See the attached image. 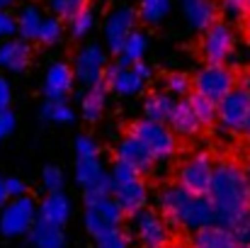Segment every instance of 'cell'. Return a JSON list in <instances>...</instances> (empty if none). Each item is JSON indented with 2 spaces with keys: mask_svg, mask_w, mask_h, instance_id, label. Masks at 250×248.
<instances>
[{
  "mask_svg": "<svg viewBox=\"0 0 250 248\" xmlns=\"http://www.w3.org/2000/svg\"><path fill=\"white\" fill-rule=\"evenodd\" d=\"M209 200L221 214V226H231L233 219L250 207V182L246 168L231 158H221L214 165Z\"/></svg>",
  "mask_w": 250,
  "mask_h": 248,
  "instance_id": "1",
  "label": "cell"
},
{
  "mask_svg": "<svg viewBox=\"0 0 250 248\" xmlns=\"http://www.w3.org/2000/svg\"><path fill=\"white\" fill-rule=\"evenodd\" d=\"M129 134L136 136V139L148 149V154L153 156L156 163H167V161L175 156V151H177V139H175L172 129L166 127V122L144 119V122L131 124Z\"/></svg>",
  "mask_w": 250,
  "mask_h": 248,
  "instance_id": "2",
  "label": "cell"
},
{
  "mask_svg": "<svg viewBox=\"0 0 250 248\" xmlns=\"http://www.w3.org/2000/svg\"><path fill=\"white\" fill-rule=\"evenodd\" d=\"M192 88L197 95H204L214 102H221L236 85V73L226 66V64H207L194 78Z\"/></svg>",
  "mask_w": 250,
  "mask_h": 248,
  "instance_id": "3",
  "label": "cell"
},
{
  "mask_svg": "<svg viewBox=\"0 0 250 248\" xmlns=\"http://www.w3.org/2000/svg\"><path fill=\"white\" fill-rule=\"evenodd\" d=\"M250 117V92L238 85L219 102V124L229 134H243Z\"/></svg>",
  "mask_w": 250,
  "mask_h": 248,
  "instance_id": "4",
  "label": "cell"
},
{
  "mask_svg": "<svg viewBox=\"0 0 250 248\" xmlns=\"http://www.w3.org/2000/svg\"><path fill=\"white\" fill-rule=\"evenodd\" d=\"M151 78V68L139 61V64H131V66H122V64H114L107 68L104 73V83L109 85V90H114L117 95L122 97H131V95H139L144 90V85Z\"/></svg>",
  "mask_w": 250,
  "mask_h": 248,
  "instance_id": "5",
  "label": "cell"
},
{
  "mask_svg": "<svg viewBox=\"0 0 250 248\" xmlns=\"http://www.w3.org/2000/svg\"><path fill=\"white\" fill-rule=\"evenodd\" d=\"M37 219H39L37 202L32 197L22 195V197H15L12 202L5 204L2 217H0V231L5 236H20V234L29 231Z\"/></svg>",
  "mask_w": 250,
  "mask_h": 248,
  "instance_id": "6",
  "label": "cell"
},
{
  "mask_svg": "<svg viewBox=\"0 0 250 248\" xmlns=\"http://www.w3.org/2000/svg\"><path fill=\"white\" fill-rule=\"evenodd\" d=\"M131 231L141 241L144 248H167L170 246V229L163 217H158L153 209H139L131 214Z\"/></svg>",
  "mask_w": 250,
  "mask_h": 248,
  "instance_id": "7",
  "label": "cell"
},
{
  "mask_svg": "<svg viewBox=\"0 0 250 248\" xmlns=\"http://www.w3.org/2000/svg\"><path fill=\"white\" fill-rule=\"evenodd\" d=\"M124 219V212L122 207L114 202V197H100V200H92L87 202V209H85V226L87 231L97 239L102 234H109L114 229H119Z\"/></svg>",
  "mask_w": 250,
  "mask_h": 248,
  "instance_id": "8",
  "label": "cell"
},
{
  "mask_svg": "<svg viewBox=\"0 0 250 248\" xmlns=\"http://www.w3.org/2000/svg\"><path fill=\"white\" fill-rule=\"evenodd\" d=\"M214 161L209 154H194L180 165V185L192 195H209L211 178H214Z\"/></svg>",
  "mask_w": 250,
  "mask_h": 248,
  "instance_id": "9",
  "label": "cell"
},
{
  "mask_svg": "<svg viewBox=\"0 0 250 248\" xmlns=\"http://www.w3.org/2000/svg\"><path fill=\"white\" fill-rule=\"evenodd\" d=\"M236 51V32L226 22L211 24L202 37V56L209 64H226Z\"/></svg>",
  "mask_w": 250,
  "mask_h": 248,
  "instance_id": "10",
  "label": "cell"
},
{
  "mask_svg": "<svg viewBox=\"0 0 250 248\" xmlns=\"http://www.w3.org/2000/svg\"><path fill=\"white\" fill-rule=\"evenodd\" d=\"M76 178L85 190V202L112 195V180H109L107 170L102 168V163L97 158H78Z\"/></svg>",
  "mask_w": 250,
  "mask_h": 248,
  "instance_id": "11",
  "label": "cell"
},
{
  "mask_svg": "<svg viewBox=\"0 0 250 248\" xmlns=\"http://www.w3.org/2000/svg\"><path fill=\"white\" fill-rule=\"evenodd\" d=\"M180 226H185L189 231H199L207 226H221V214H219L216 204L209 200V195H192L182 209Z\"/></svg>",
  "mask_w": 250,
  "mask_h": 248,
  "instance_id": "12",
  "label": "cell"
},
{
  "mask_svg": "<svg viewBox=\"0 0 250 248\" xmlns=\"http://www.w3.org/2000/svg\"><path fill=\"white\" fill-rule=\"evenodd\" d=\"M73 73H76V78L81 83H85L87 88H92V85L104 81L107 56H104V51H102L100 44H85L83 49L76 54Z\"/></svg>",
  "mask_w": 250,
  "mask_h": 248,
  "instance_id": "13",
  "label": "cell"
},
{
  "mask_svg": "<svg viewBox=\"0 0 250 248\" xmlns=\"http://www.w3.org/2000/svg\"><path fill=\"white\" fill-rule=\"evenodd\" d=\"M134 24H136V12L131 7H119L114 10L109 17H107V24H104V39H107V46L112 54L119 56L124 42L129 39V34L134 32Z\"/></svg>",
  "mask_w": 250,
  "mask_h": 248,
  "instance_id": "14",
  "label": "cell"
},
{
  "mask_svg": "<svg viewBox=\"0 0 250 248\" xmlns=\"http://www.w3.org/2000/svg\"><path fill=\"white\" fill-rule=\"evenodd\" d=\"M112 197H114V202L122 207L124 214H136L139 209L146 207V202H148V190H146V185H144V180H141V175H139V178H131V180H126V182L112 185Z\"/></svg>",
  "mask_w": 250,
  "mask_h": 248,
  "instance_id": "15",
  "label": "cell"
},
{
  "mask_svg": "<svg viewBox=\"0 0 250 248\" xmlns=\"http://www.w3.org/2000/svg\"><path fill=\"white\" fill-rule=\"evenodd\" d=\"M117 161H122V163H126L129 168H134L139 175L141 173H151L153 170V156L148 154V149L136 139V136H124L122 141H119V146H117Z\"/></svg>",
  "mask_w": 250,
  "mask_h": 248,
  "instance_id": "16",
  "label": "cell"
},
{
  "mask_svg": "<svg viewBox=\"0 0 250 248\" xmlns=\"http://www.w3.org/2000/svg\"><path fill=\"white\" fill-rule=\"evenodd\" d=\"M73 81H76V73L71 66L56 61L49 66L46 71V78H44V95L46 100H66L68 92L73 90Z\"/></svg>",
  "mask_w": 250,
  "mask_h": 248,
  "instance_id": "17",
  "label": "cell"
},
{
  "mask_svg": "<svg viewBox=\"0 0 250 248\" xmlns=\"http://www.w3.org/2000/svg\"><path fill=\"white\" fill-rule=\"evenodd\" d=\"M189 197H192V192H187L180 182L161 190V195H158V209L163 212V217H166V222L170 226H180V217H182V209H185V204H187Z\"/></svg>",
  "mask_w": 250,
  "mask_h": 248,
  "instance_id": "18",
  "label": "cell"
},
{
  "mask_svg": "<svg viewBox=\"0 0 250 248\" xmlns=\"http://www.w3.org/2000/svg\"><path fill=\"white\" fill-rule=\"evenodd\" d=\"M219 7L214 0H185V20L192 29L207 32L219 20Z\"/></svg>",
  "mask_w": 250,
  "mask_h": 248,
  "instance_id": "19",
  "label": "cell"
},
{
  "mask_svg": "<svg viewBox=\"0 0 250 248\" xmlns=\"http://www.w3.org/2000/svg\"><path fill=\"white\" fill-rule=\"evenodd\" d=\"M167 124H170L172 134H177V136H194V134L202 129V122H199V117H197V112H194L189 97L182 100V102H175Z\"/></svg>",
  "mask_w": 250,
  "mask_h": 248,
  "instance_id": "20",
  "label": "cell"
},
{
  "mask_svg": "<svg viewBox=\"0 0 250 248\" xmlns=\"http://www.w3.org/2000/svg\"><path fill=\"white\" fill-rule=\"evenodd\" d=\"M32 61V49L24 39H10L0 46V68L22 73Z\"/></svg>",
  "mask_w": 250,
  "mask_h": 248,
  "instance_id": "21",
  "label": "cell"
},
{
  "mask_svg": "<svg viewBox=\"0 0 250 248\" xmlns=\"http://www.w3.org/2000/svg\"><path fill=\"white\" fill-rule=\"evenodd\" d=\"M233 231L229 226H207L194 231L192 236V248H238Z\"/></svg>",
  "mask_w": 250,
  "mask_h": 248,
  "instance_id": "22",
  "label": "cell"
},
{
  "mask_svg": "<svg viewBox=\"0 0 250 248\" xmlns=\"http://www.w3.org/2000/svg\"><path fill=\"white\" fill-rule=\"evenodd\" d=\"M71 217V202L63 192H49L39 207V219L44 222H51V224H59L63 226Z\"/></svg>",
  "mask_w": 250,
  "mask_h": 248,
  "instance_id": "23",
  "label": "cell"
},
{
  "mask_svg": "<svg viewBox=\"0 0 250 248\" xmlns=\"http://www.w3.org/2000/svg\"><path fill=\"white\" fill-rule=\"evenodd\" d=\"M29 239L34 248H63L66 246V236H63V229L59 224H51V222H44V219H37L34 226L29 229Z\"/></svg>",
  "mask_w": 250,
  "mask_h": 248,
  "instance_id": "24",
  "label": "cell"
},
{
  "mask_svg": "<svg viewBox=\"0 0 250 248\" xmlns=\"http://www.w3.org/2000/svg\"><path fill=\"white\" fill-rule=\"evenodd\" d=\"M107 90L109 85L102 81L97 85H92L83 97V117L87 122H97L102 117V110H104V102H107Z\"/></svg>",
  "mask_w": 250,
  "mask_h": 248,
  "instance_id": "25",
  "label": "cell"
},
{
  "mask_svg": "<svg viewBox=\"0 0 250 248\" xmlns=\"http://www.w3.org/2000/svg\"><path fill=\"white\" fill-rule=\"evenodd\" d=\"M172 107H175V100L166 92H153L144 102L146 119H153V122H167L170 114H172Z\"/></svg>",
  "mask_w": 250,
  "mask_h": 248,
  "instance_id": "26",
  "label": "cell"
},
{
  "mask_svg": "<svg viewBox=\"0 0 250 248\" xmlns=\"http://www.w3.org/2000/svg\"><path fill=\"white\" fill-rule=\"evenodd\" d=\"M146 46H148L146 34H144V32H131L129 39L124 42L122 51H119V61H117V64H122V66L139 64V61L144 59V54H146Z\"/></svg>",
  "mask_w": 250,
  "mask_h": 248,
  "instance_id": "27",
  "label": "cell"
},
{
  "mask_svg": "<svg viewBox=\"0 0 250 248\" xmlns=\"http://www.w3.org/2000/svg\"><path fill=\"white\" fill-rule=\"evenodd\" d=\"M42 22H44V20H42L39 7L27 5V7H22V12L17 15V32L22 34L24 42L37 39V37H39V29H42Z\"/></svg>",
  "mask_w": 250,
  "mask_h": 248,
  "instance_id": "28",
  "label": "cell"
},
{
  "mask_svg": "<svg viewBox=\"0 0 250 248\" xmlns=\"http://www.w3.org/2000/svg\"><path fill=\"white\" fill-rule=\"evenodd\" d=\"M189 102H192V107H194L202 127H211L216 122V117H219V102H214V100H209L204 95H197V92L189 97Z\"/></svg>",
  "mask_w": 250,
  "mask_h": 248,
  "instance_id": "29",
  "label": "cell"
},
{
  "mask_svg": "<svg viewBox=\"0 0 250 248\" xmlns=\"http://www.w3.org/2000/svg\"><path fill=\"white\" fill-rule=\"evenodd\" d=\"M167 10H170V0H141L139 2V17L148 24L163 22Z\"/></svg>",
  "mask_w": 250,
  "mask_h": 248,
  "instance_id": "30",
  "label": "cell"
},
{
  "mask_svg": "<svg viewBox=\"0 0 250 248\" xmlns=\"http://www.w3.org/2000/svg\"><path fill=\"white\" fill-rule=\"evenodd\" d=\"M42 117L59 124H68L73 122V110L66 105V100H46V105L42 107Z\"/></svg>",
  "mask_w": 250,
  "mask_h": 248,
  "instance_id": "31",
  "label": "cell"
},
{
  "mask_svg": "<svg viewBox=\"0 0 250 248\" xmlns=\"http://www.w3.org/2000/svg\"><path fill=\"white\" fill-rule=\"evenodd\" d=\"M92 24H95V15H92V10L90 7H83L78 15H73L71 17V32H73V37L76 39H83L90 34V29H92Z\"/></svg>",
  "mask_w": 250,
  "mask_h": 248,
  "instance_id": "32",
  "label": "cell"
},
{
  "mask_svg": "<svg viewBox=\"0 0 250 248\" xmlns=\"http://www.w3.org/2000/svg\"><path fill=\"white\" fill-rule=\"evenodd\" d=\"M49 7L54 10V15L71 20V17L78 15L83 7H87V0H49Z\"/></svg>",
  "mask_w": 250,
  "mask_h": 248,
  "instance_id": "33",
  "label": "cell"
},
{
  "mask_svg": "<svg viewBox=\"0 0 250 248\" xmlns=\"http://www.w3.org/2000/svg\"><path fill=\"white\" fill-rule=\"evenodd\" d=\"M229 229L233 231V236H236V241L241 246H250V207L233 219V224Z\"/></svg>",
  "mask_w": 250,
  "mask_h": 248,
  "instance_id": "34",
  "label": "cell"
},
{
  "mask_svg": "<svg viewBox=\"0 0 250 248\" xmlns=\"http://www.w3.org/2000/svg\"><path fill=\"white\" fill-rule=\"evenodd\" d=\"M37 39L42 44H56L61 39V22H59V17H46L42 22V29H39Z\"/></svg>",
  "mask_w": 250,
  "mask_h": 248,
  "instance_id": "35",
  "label": "cell"
},
{
  "mask_svg": "<svg viewBox=\"0 0 250 248\" xmlns=\"http://www.w3.org/2000/svg\"><path fill=\"white\" fill-rule=\"evenodd\" d=\"M166 88H167V92L182 97V95H187L192 90V78L187 73H170L166 81Z\"/></svg>",
  "mask_w": 250,
  "mask_h": 248,
  "instance_id": "36",
  "label": "cell"
},
{
  "mask_svg": "<svg viewBox=\"0 0 250 248\" xmlns=\"http://www.w3.org/2000/svg\"><path fill=\"white\" fill-rule=\"evenodd\" d=\"M95 244H97V248H129V236H126L124 231L114 229V231H109V234L97 236Z\"/></svg>",
  "mask_w": 250,
  "mask_h": 248,
  "instance_id": "37",
  "label": "cell"
},
{
  "mask_svg": "<svg viewBox=\"0 0 250 248\" xmlns=\"http://www.w3.org/2000/svg\"><path fill=\"white\" fill-rule=\"evenodd\" d=\"M42 180H44V187H46L49 192H61V187H63V173H61V168H56V165H49V168L44 170Z\"/></svg>",
  "mask_w": 250,
  "mask_h": 248,
  "instance_id": "38",
  "label": "cell"
},
{
  "mask_svg": "<svg viewBox=\"0 0 250 248\" xmlns=\"http://www.w3.org/2000/svg\"><path fill=\"white\" fill-rule=\"evenodd\" d=\"M76 151H78V158H97V144L92 136H78Z\"/></svg>",
  "mask_w": 250,
  "mask_h": 248,
  "instance_id": "39",
  "label": "cell"
},
{
  "mask_svg": "<svg viewBox=\"0 0 250 248\" xmlns=\"http://www.w3.org/2000/svg\"><path fill=\"white\" fill-rule=\"evenodd\" d=\"M15 132V114L7 107H0V141H5Z\"/></svg>",
  "mask_w": 250,
  "mask_h": 248,
  "instance_id": "40",
  "label": "cell"
},
{
  "mask_svg": "<svg viewBox=\"0 0 250 248\" xmlns=\"http://www.w3.org/2000/svg\"><path fill=\"white\" fill-rule=\"evenodd\" d=\"M221 10L233 17V20H241L248 10H246V0H221Z\"/></svg>",
  "mask_w": 250,
  "mask_h": 248,
  "instance_id": "41",
  "label": "cell"
},
{
  "mask_svg": "<svg viewBox=\"0 0 250 248\" xmlns=\"http://www.w3.org/2000/svg\"><path fill=\"white\" fill-rule=\"evenodd\" d=\"M15 32H17V20H15L10 12L0 10V39H7V37L15 34Z\"/></svg>",
  "mask_w": 250,
  "mask_h": 248,
  "instance_id": "42",
  "label": "cell"
},
{
  "mask_svg": "<svg viewBox=\"0 0 250 248\" xmlns=\"http://www.w3.org/2000/svg\"><path fill=\"white\" fill-rule=\"evenodd\" d=\"M5 187H7V197H12V200H15V197H22L24 190H27L20 178H7V180H5Z\"/></svg>",
  "mask_w": 250,
  "mask_h": 248,
  "instance_id": "43",
  "label": "cell"
},
{
  "mask_svg": "<svg viewBox=\"0 0 250 248\" xmlns=\"http://www.w3.org/2000/svg\"><path fill=\"white\" fill-rule=\"evenodd\" d=\"M10 97H12L10 85H7V81L0 76V107H7V105H10Z\"/></svg>",
  "mask_w": 250,
  "mask_h": 248,
  "instance_id": "44",
  "label": "cell"
},
{
  "mask_svg": "<svg viewBox=\"0 0 250 248\" xmlns=\"http://www.w3.org/2000/svg\"><path fill=\"white\" fill-rule=\"evenodd\" d=\"M5 200H7V187H5V180L0 178V207L5 204Z\"/></svg>",
  "mask_w": 250,
  "mask_h": 248,
  "instance_id": "45",
  "label": "cell"
},
{
  "mask_svg": "<svg viewBox=\"0 0 250 248\" xmlns=\"http://www.w3.org/2000/svg\"><path fill=\"white\" fill-rule=\"evenodd\" d=\"M243 32H246V37H248V42H250V15L246 17V22H243Z\"/></svg>",
  "mask_w": 250,
  "mask_h": 248,
  "instance_id": "46",
  "label": "cell"
},
{
  "mask_svg": "<svg viewBox=\"0 0 250 248\" xmlns=\"http://www.w3.org/2000/svg\"><path fill=\"white\" fill-rule=\"evenodd\" d=\"M243 88H246V90L250 92V71L246 73V76H243Z\"/></svg>",
  "mask_w": 250,
  "mask_h": 248,
  "instance_id": "47",
  "label": "cell"
},
{
  "mask_svg": "<svg viewBox=\"0 0 250 248\" xmlns=\"http://www.w3.org/2000/svg\"><path fill=\"white\" fill-rule=\"evenodd\" d=\"M243 168H246V175H248V182H250V154H248V158H246V165H243Z\"/></svg>",
  "mask_w": 250,
  "mask_h": 248,
  "instance_id": "48",
  "label": "cell"
},
{
  "mask_svg": "<svg viewBox=\"0 0 250 248\" xmlns=\"http://www.w3.org/2000/svg\"><path fill=\"white\" fill-rule=\"evenodd\" d=\"M243 134H246V139L250 141V117H248V124H246V129H243Z\"/></svg>",
  "mask_w": 250,
  "mask_h": 248,
  "instance_id": "49",
  "label": "cell"
},
{
  "mask_svg": "<svg viewBox=\"0 0 250 248\" xmlns=\"http://www.w3.org/2000/svg\"><path fill=\"white\" fill-rule=\"evenodd\" d=\"M7 5H12V0H0V10H5Z\"/></svg>",
  "mask_w": 250,
  "mask_h": 248,
  "instance_id": "50",
  "label": "cell"
},
{
  "mask_svg": "<svg viewBox=\"0 0 250 248\" xmlns=\"http://www.w3.org/2000/svg\"><path fill=\"white\" fill-rule=\"evenodd\" d=\"M246 10H248V12H250V0H246Z\"/></svg>",
  "mask_w": 250,
  "mask_h": 248,
  "instance_id": "51",
  "label": "cell"
},
{
  "mask_svg": "<svg viewBox=\"0 0 250 248\" xmlns=\"http://www.w3.org/2000/svg\"><path fill=\"white\" fill-rule=\"evenodd\" d=\"M170 248H187V246H180V244H175V246H170Z\"/></svg>",
  "mask_w": 250,
  "mask_h": 248,
  "instance_id": "52",
  "label": "cell"
},
{
  "mask_svg": "<svg viewBox=\"0 0 250 248\" xmlns=\"http://www.w3.org/2000/svg\"><path fill=\"white\" fill-rule=\"evenodd\" d=\"M238 248H250V246H238Z\"/></svg>",
  "mask_w": 250,
  "mask_h": 248,
  "instance_id": "53",
  "label": "cell"
}]
</instances>
